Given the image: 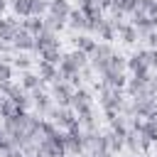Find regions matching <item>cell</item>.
Listing matches in <instances>:
<instances>
[{"mask_svg": "<svg viewBox=\"0 0 157 157\" xmlns=\"http://www.w3.org/2000/svg\"><path fill=\"white\" fill-rule=\"evenodd\" d=\"M98 83L101 86H108V88H118V91H123L125 88V83H128V76H125V71H113V69H105L103 74H98Z\"/></svg>", "mask_w": 157, "mask_h": 157, "instance_id": "obj_5", "label": "cell"}, {"mask_svg": "<svg viewBox=\"0 0 157 157\" xmlns=\"http://www.w3.org/2000/svg\"><path fill=\"white\" fill-rule=\"evenodd\" d=\"M20 29V22H17V17H0V42H5V44H12V37H15V32Z\"/></svg>", "mask_w": 157, "mask_h": 157, "instance_id": "obj_10", "label": "cell"}, {"mask_svg": "<svg viewBox=\"0 0 157 157\" xmlns=\"http://www.w3.org/2000/svg\"><path fill=\"white\" fill-rule=\"evenodd\" d=\"M5 2H7V5H10V0H5Z\"/></svg>", "mask_w": 157, "mask_h": 157, "instance_id": "obj_41", "label": "cell"}, {"mask_svg": "<svg viewBox=\"0 0 157 157\" xmlns=\"http://www.w3.org/2000/svg\"><path fill=\"white\" fill-rule=\"evenodd\" d=\"M17 93H22V86L15 83V81H2L0 83V96L2 98H15Z\"/></svg>", "mask_w": 157, "mask_h": 157, "instance_id": "obj_29", "label": "cell"}, {"mask_svg": "<svg viewBox=\"0 0 157 157\" xmlns=\"http://www.w3.org/2000/svg\"><path fill=\"white\" fill-rule=\"evenodd\" d=\"M12 71H15L12 64L0 56V83H2V81H12Z\"/></svg>", "mask_w": 157, "mask_h": 157, "instance_id": "obj_33", "label": "cell"}, {"mask_svg": "<svg viewBox=\"0 0 157 157\" xmlns=\"http://www.w3.org/2000/svg\"><path fill=\"white\" fill-rule=\"evenodd\" d=\"M113 52H115V49H113L110 44L101 42V44L96 47V52H93V54L88 56V66H91V69L96 71V76H98V74H103V71L108 69V61H110Z\"/></svg>", "mask_w": 157, "mask_h": 157, "instance_id": "obj_2", "label": "cell"}, {"mask_svg": "<svg viewBox=\"0 0 157 157\" xmlns=\"http://www.w3.org/2000/svg\"><path fill=\"white\" fill-rule=\"evenodd\" d=\"M155 118H157V113H155Z\"/></svg>", "mask_w": 157, "mask_h": 157, "instance_id": "obj_42", "label": "cell"}, {"mask_svg": "<svg viewBox=\"0 0 157 157\" xmlns=\"http://www.w3.org/2000/svg\"><path fill=\"white\" fill-rule=\"evenodd\" d=\"M91 103H93V96H91L88 88H83V86L74 88V96H71V108H74V113H76L78 108H83V105H91Z\"/></svg>", "mask_w": 157, "mask_h": 157, "instance_id": "obj_16", "label": "cell"}, {"mask_svg": "<svg viewBox=\"0 0 157 157\" xmlns=\"http://www.w3.org/2000/svg\"><path fill=\"white\" fill-rule=\"evenodd\" d=\"M0 101H2V96H0Z\"/></svg>", "mask_w": 157, "mask_h": 157, "instance_id": "obj_43", "label": "cell"}, {"mask_svg": "<svg viewBox=\"0 0 157 157\" xmlns=\"http://www.w3.org/2000/svg\"><path fill=\"white\" fill-rule=\"evenodd\" d=\"M2 157H25V155H22V152H20L17 147H12V150H10V152H5Z\"/></svg>", "mask_w": 157, "mask_h": 157, "instance_id": "obj_36", "label": "cell"}, {"mask_svg": "<svg viewBox=\"0 0 157 157\" xmlns=\"http://www.w3.org/2000/svg\"><path fill=\"white\" fill-rule=\"evenodd\" d=\"M108 125H110V130H113L115 135H120V137H125V132L130 130V123H128V118H123L120 113H118V115H113V118L108 120Z\"/></svg>", "mask_w": 157, "mask_h": 157, "instance_id": "obj_22", "label": "cell"}, {"mask_svg": "<svg viewBox=\"0 0 157 157\" xmlns=\"http://www.w3.org/2000/svg\"><path fill=\"white\" fill-rule=\"evenodd\" d=\"M10 10H12V17H29L32 15V2L29 0H10Z\"/></svg>", "mask_w": 157, "mask_h": 157, "instance_id": "obj_20", "label": "cell"}, {"mask_svg": "<svg viewBox=\"0 0 157 157\" xmlns=\"http://www.w3.org/2000/svg\"><path fill=\"white\" fill-rule=\"evenodd\" d=\"M12 47H15V52L17 54H29V52H34V34H29L27 29H17L15 32V37H12Z\"/></svg>", "mask_w": 157, "mask_h": 157, "instance_id": "obj_7", "label": "cell"}, {"mask_svg": "<svg viewBox=\"0 0 157 157\" xmlns=\"http://www.w3.org/2000/svg\"><path fill=\"white\" fill-rule=\"evenodd\" d=\"M115 34L120 37V42H123V44H135V42L140 39L137 29H135L130 22H123V25H118V27H115Z\"/></svg>", "mask_w": 157, "mask_h": 157, "instance_id": "obj_17", "label": "cell"}, {"mask_svg": "<svg viewBox=\"0 0 157 157\" xmlns=\"http://www.w3.org/2000/svg\"><path fill=\"white\" fill-rule=\"evenodd\" d=\"M123 142H125V147H128L132 155H142V152H140V135H137L135 130H128L125 137H123Z\"/></svg>", "mask_w": 157, "mask_h": 157, "instance_id": "obj_28", "label": "cell"}, {"mask_svg": "<svg viewBox=\"0 0 157 157\" xmlns=\"http://www.w3.org/2000/svg\"><path fill=\"white\" fill-rule=\"evenodd\" d=\"M96 88H98V103L103 108V113H120L123 105H125V93L118 91V88H108V86H101L96 81Z\"/></svg>", "mask_w": 157, "mask_h": 157, "instance_id": "obj_1", "label": "cell"}, {"mask_svg": "<svg viewBox=\"0 0 157 157\" xmlns=\"http://www.w3.org/2000/svg\"><path fill=\"white\" fill-rule=\"evenodd\" d=\"M93 76H96V71H93V69L86 64V66L81 69V78H93Z\"/></svg>", "mask_w": 157, "mask_h": 157, "instance_id": "obj_35", "label": "cell"}, {"mask_svg": "<svg viewBox=\"0 0 157 157\" xmlns=\"http://www.w3.org/2000/svg\"><path fill=\"white\" fill-rule=\"evenodd\" d=\"M32 2V15L34 17H44L49 12V0H29Z\"/></svg>", "mask_w": 157, "mask_h": 157, "instance_id": "obj_32", "label": "cell"}, {"mask_svg": "<svg viewBox=\"0 0 157 157\" xmlns=\"http://www.w3.org/2000/svg\"><path fill=\"white\" fill-rule=\"evenodd\" d=\"M37 74H39V78H42L44 83H54V81H59V71H56V66L49 64V61L37 59Z\"/></svg>", "mask_w": 157, "mask_h": 157, "instance_id": "obj_13", "label": "cell"}, {"mask_svg": "<svg viewBox=\"0 0 157 157\" xmlns=\"http://www.w3.org/2000/svg\"><path fill=\"white\" fill-rule=\"evenodd\" d=\"M52 47H61V39H59V34H54V32H49V29H42V32L34 37V52L39 54V52H44V49H52Z\"/></svg>", "mask_w": 157, "mask_h": 157, "instance_id": "obj_8", "label": "cell"}, {"mask_svg": "<svg viewBox=\"0 0 157 157\" xmlns=\"http://www.w3.org/2000/svg\"><path fill=\"white\" fill-rule=\"evenodd\" d=\"M25 157H37V155H25Z\"/></svg>", "mask_w": 157, "mask_h": 157, "instance_id": "obj_39", "label": "cell"}, {"mask_svg": "<svg viewBox=\"0 0 157 157\" xmlns=\"http://www.w3.org/2000/svg\"><path fill=\"white\" fill-rule=\"evenodd\" d=\"M125 66H128V56L113 52V56H110V61H108V69H113V71H125Z\"/></svg>", "mask_w": 157, "mask_h": 157, "instance_id": "obj_31", "label": "cell"}, {"mask_svg": "<svg viewBox=\"0 0 157 157\" xmlns=\"http://www.w3.org/2000/svg\"><path fill=\"white\" fill-rule=\"evenodd\" d=\"M66 25L74 29V32H86V15L78 10V7H71V12H69V17H66Z\"/></svg>", "mask_w": 157, "mask_h": 157, "instance_id": "obj_18", "label": "cell"}, {"mask_svg": "<svg viewBox=\"0 0 157 157\" xmlns=\"http://www.w3.org/2000/svg\"><path fill=\"white\" fill-rule=\"evenodd\" d=\"M61 56H64L61 47H52V49H44V52H39V59H42V61H49V64H54V66L61 61Z\"/></svg>", "mask_w": 157, "mask_h": 157, "instance_id": "obj_26", "label": "cell"}, {"mask_svg": "<svg viewBox=\"0 0 157 157\" xmlns=\"http://www.w3.org/2000/svg\"><path fill=\"white\" fill-rule=\"evenodd\" d=\"M155 32H157V29H155Z\"/></svg>", "mask_w": 157, "mask_h": 157, "instance_id": "obj_44", "label": "cell"}, {"mask_svg": "<svg viewBox=\"0 0 157 157\" xmlns=\"http://www.w3.org/2000/svg\"><path fill=\"white\" fill-rule=\"evenodd\" d=\"M32 64H34V59L29 54H15L12 56V69H17V71H29Z\"/></svg>", "mask_w": 157, "mask_h": 157, "instance_id": "obj_27", "label": "cell"}, {"mask_svg": "<svg viewBox=\"0 0 157 157\" xmlns=\"http://www.w3.org/2000/svg\"><path fill=\"white\" fill-rule=\"evenodd\" d=\"M64 147H66V157H78V155H83V142H81V135L64 132Z\"/></svg>", "mask_w": 157, "mask_h": 157, "instance_id": "obj_14", "label": "cell"}, {"mask_svg": "<svg viewBox=\"0 0 157 157\" xmlns=\"http://www.w3.org/2000/svg\"><path fill=\"white\" fill-rule=\"evenodd\" d=\"M71 42H74V49L83 52L86 56H91V54L96 52V47H98V42H96L91 34H86V32H81V34H74V37H71Z\"/></svg>", "mask_w": 157, "mask_h": 157, "instance_id": "obj_11", "label": "cell"}, {"mask_svg": "<svg viewBox=\"0 0 157 157\" xmlns=\"http://www.w3.org/2000/svg\"><path fill=\"white\" fill-rule=\"evenodd\" d=\"M7 7H10V5H7L5 0H0V17H5V10H7Z\"/></svg>", "mask_w": 157, "mask_h": 157, "instance_id": "obj_38", "label": "cell"}, {"mask_svg": "<svg viewBox=\"0 0 157 157\" xmlns=\"http://www.w3.org/2000/svg\"><path fill=\"white\" fill-rule=\"evenodd\" d=\"M15 145H12V140H10V135L5 132V128L0 125V155H5V152H10Z\"/></svg>", "mask_w": 157, "mask_h": 157, "instance_id": "obj_34", "label": "cell"}, {"mask_svg": "<svg viewBox=\"0 0 157 157\" xmlns=\"http://www.w3.org/2000/svg\"><path fill=\"white\" fill-rule=\"evenodd\" d=\"M96 34H98V39H103L105 44H110L118 34H115V25L108 20V17H103V22L98 25V29H96Z\"/></svg>", "mask_w": 157, "mask_h": 157, "instance_id": "obj_19", "label": "cell"}, {"mask_svg": "<svg viewBox=\"0 0 157 157\" xmlns=\"http://www.w3.org/2000/svg\"><path fill=\"white\" fill-rule=\"evenodd\" d=\"M47 118L59 128V130H69L78 118H76V113H74V108H61V105H54L49 113H47Z\"/></svg>", "mask_w": 157, "mask_h": 157, "instance_id": "obj_3", "label": "cell"}, {"mask_svg": "<svg viewBox=\"0 0 157 157\" xmlns=\"http://www.w3.org/2000/svg\"><path fill=\"white\" fill-rule=\"evenodd\" d=\"M98 5H101V10H108L113 5V0H98Z\"/></svg>", "mask_w": 157, "mask_h": 157, "instance_id": "obj_37", "label": "cell"}, {"mask_svg": "<svg viewBox=\"0 0 157 157\" xmlns=\"http://www.w3.org/2000/svg\"><path fill=\"white\" fill-rule=\"evenodd\" d=\"M132 157H142V155H132Z\"/></svg>", "mask_w": 157, "mask_h": 157, "instance_id": "obj_40", "label": "cell"}, {"mask_svg": "<svg viewBox=\"0 0 157 157\" xmlns=\"http://www.w3.org/2000/svg\"><path fill=\"white\" fill-rule=\"evenodd\" d=\"M69 12H71V5L69 2H49V15H54V17H59V20L66 22Z\"/></svg>", "mask_w": 157, "mask_h": 157, "instance_id": "obj_24", "label": "cell"}, {"mask_svg": "<svg viewBox=\"0 0 157 157\" xmlns=\"http://www.w3.org/2000/svg\"><path fill=\"white\" fill-rule=\"evenodd\" d=\"M42 20H44V29H49V32H54V34H59V32L66 27V22H64V20H59V17L49 15V12H47Z\"/></svg>", "mask_w": 157, "mask_h": 157, "instance_id": "obj_25", "label": "cell"}, {"mask_svg": "<svg viewBox=\"0 0 157 157\" xmlns=\"http://www.w3.org/2000/svg\"><path fill=\"white\" fill-rule=\"evenodd\" d=\"M137 135H140L142 140H147L150 145H157V118H155V115H152V118H145Z\"/></svg>", "mask_w": 157, "mask_h": 157, "instance_id": "obj_15", "label": "cell"}, {"mask_svg": "<svg viewBox=\"0 0 157 157\" xmlns=\"http://www.w3.org/2000/svg\"><path fill=\"white\" fill-rule=\"evenodd\" d=\"M49 96L54 101V105L61 108H71V96H74V86H69L66 81H54L49 88Z\"/></svg>", "mask_w": 157, "mask_h": 157, "instance_id": "obj_4", "label": "cell"}, {"mask_svg": "<svg viewBox=\"0 0 157 157\" xmlns=\"http://www.w3.org/2000/svg\"><path fill=\"white\" fill-rule=\"evenodd\" d=\"M20 113V108L10 101V98H2L0 101V118H12V115H17Z\"/></svg>", "mask_w": 157, "mask_h": 157, "instance_id": "obj_30", "label": "cell"}, {"mask_svg": "<svg viewBox=\"0 0 157 157\" xmlns=\"http://www.w3.org/2000/svg\"><path fill=\"white\" fill-rule=\"evenodd\" d=\"M130 25L137 29V34L140 37H145V34H150L152 29H155V25H152V20L142 12V10H135L132 15H130Z\"/></svg>", "mask_w": 157, "mask_h": 157, "instance_id": "obj_9", "label": "cell"}, {"mask_svg": "<svg viewBox=\"0 0 157 157\" xmlns=\"http://www.w3.org/2000/svg\"><path fill=\"white\" fill-rule=\"evenodd\" d=\"M20 86H22V91H27V93H32V91H37V88H44V81L39 78V74L37 71H22V76H20Z\"/></svg>", "mask_w": 157, "mask_h": 157, "instance_id": "obj_12", "label": "cell"}, {"mask_svg": "<svg viewBox=\"0 0 157 157\" xmlns=\"http://www.w3.org/2000/svg\"><path fill=\"white\" fill-rule=\"evenodd\" d=\"M103 135H105V140H108V150H110V155H118V152H120V150L125 147L123 137H120V135H115L113 130H105Z\"/></svg>", "mask_w": 157, "mask_h": 157, "instance_id": "obj_23", "label": "cell"}, {"mask_svg": "<svg viewBox=\"0 0 157 157\" xmlns=\"http://www.w3.org/2000/svg\"><path fill=\"white\" fill-rule=\"evenodd\" d=\"M20 27H22V29H27L29 34H34V37H37V34L44 29V20H42V17H34V15H29V17H25V20L20 22Z\"/></svg>", "mask_w": 157, "mask_h": 157, "instance_id": "obj_21", "label": "cell"}, {"mask_svg": "<svg viewBox=\"0 0 157 157\" xmlns=\"http://www.w3.org/2000/svg\"><path fill=\"white\" fill-rule=\"evenodd\" d=\"M29 96H32V108L37 110V115H47V113L54 108V101H52L49 91H44V88H37V91H32Z\"/></svg>", "mask_w": 157, "mask_h": 157, "instance_id": "obj_6", "label": "cell"}]
</instances>
